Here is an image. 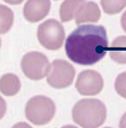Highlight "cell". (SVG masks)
I'll use <instances>...</instances> for the list:
<instances>
[{"mask_svg": "<svg viewBox=\"0 0 126 128\" xmlns=\"http://www.w3.org/2000/svg\"><path fill=\"white\" fill-rule=\"evenodd\" d=\"M108 47L106 31L103 26L85 24L68 36L65 51L73 62L84 66L97 63L106 55Z\"/></svg>", "mask_w": 126, "mask_h": 128, "instance_id": "1", "label": "cell"}, {"mask_svg": "<svg viewBox=\"0 0 126 128\" xmlns=\"http://www.w3.org/2000/svg\"><path fill=\"white\" fill-rule=\"evenodd\" d=\"M72 116L81 128H98L106 120V106L98 99H81L73 108Z\"/></svg>", "mask_w": 126, "mask_h": 128, "instance_id": "2", "label": "cell"}, {"mask_svg": "<svg viewBox=\"0 0 126 128\" xmlns=\"http://www.w3.org/2000/svg\"><path fill=\"white\" fill-rule=\"evenodd\" d=\"M55 113V106L50 98L36 96L26 105L25 115L31 123L38 126L46 124L51 121Z\"/></svg>", "mask_w": 126, "mask_h": 128, "instance_id": "3", "label": "cell"}, {"mask_svg": "<svg viewBox=\"0 0 126 128\" xmlns=\"http://www.w3.org/2000/svg\"><path fill=\"white\" fill-rule=\"evenodd\" d=\"M37 36L39 43L46 48L57 50L63 46L65 33L64 26L55 19H49L38 26Z\"/></svg>", "mask_w": 126, "mask_h": 128, "instance_id": "4", "label": "cell"}, {"mask_svg": "<svg viewBox=\"0 0 126 128\" xmlns=\"http://www.w3.org/2000/svg\"><path fill=\"white\" fill-rule=\"evenodd\" d=\"M21 67L26 77L31 80H39L48 74L50 65L46 55L38 52H31L24 56Z\"/></svg>", "mask_w": 126, "mask_h": 128, "instance_id": "5", "label": "cell"}, {"mask_svg": "<svg viewBox=\"0 0 126 128\" xmlns=\"http://www.w3.org/2000/svg\"><path fill=\"white\" fill-rule=\"evenodd\" d=\"M75 76V69L70 62L63 60H55L52 62L47 77L50 86L61 89L72 85Z\"/></svg>", "mask_w": 126, "mask_h": 128, "instance_id": "6", "label": "cell"}, {"mask_svg": "<svg viewBox=\"0 0 126 128\" xmlns=\"http://www.w3.org/2000/svg\"><path fill=\"white\" fill-rule=\"evenodd\" d=\"M75 86L81 95L94 96L102 90L103 80L102 76L95 70H86L79 74Z\"/></svg>", "mask_w": 126, "mask_h": 128, "instance_id": "7", "label": "cell"}, {"mask_svg": "<svg viewBox=\"0 0 126 128\" xmlns=\"http://www.w3.org/2000/svg\"><path fill=\"white\" fill-rule=\"evenodd\" d=\"M50 0H28L24 8V16L31 23L40 21L47 16L50 9Z\"/></svg>", "mask_w": 126, "mask_h": 128, "instance_id": "8", "label": "cell"}, {"mask_svg": "<svg viewBox=\"0 0 126 128\" xmlns=\"http://www.w3.org/2000/svg\"><path fill=\"white\" fill-rule=\"evenodd\" d=\"M101 12L98 4L93 1H87L78 8L75 18L76 24L86 22H97L100 18Z\"/></svg>", "mask_w": 126, "mask_h": 128, "instance_id": "9", "label": "cell"}, {"mask_svg": "<svg viewBox=\"0 0 126 128\" xmlns=\"http://www.w3.org/2000/svg\"><path fill=\"white\" fill-rule=\"evenodd\" d=\"M20 87V80L14 74H6L0 78V92L5 96H14L18 93Z\"/></svg>", "mask_w": 126, "mask_h": 128, "instance_id": "10", "label": "cell"}, {"mask_svg": "<svg viewBox=\"0 0 126 128\" xmlns=\"http://www.w3.org/2000/svg\"><path fill=\"white\" fill-rule=\"evenodd\" d=\"M111 58L119 64H126V36L117 37L109 48Z\"/></svg>", "mask_w": 126, "mask_h": 128, "instance_id": "11", "label": "cell"}, {"mask_svg": "<svg viewBox=\"0 0 126 128\" xmlns=\"http://www.w3.org/2000/svg\"><path fill=\"white\" fill-rule=\"evenodd\" d=\"M87 0H65L60 8V17L61 22H67L75 18L79 6Z\"/></svg>", "mask_w": 126, "mask_h": 128, "instance_id": "12", "label": "cell"}, {"mask_svg": "<svg viewBox=\"0 0 126 128\" xmlns=\"http://www.w3.org/2000/svg\"><path fill=\"white\" fill-rule=\"evenodd\" d=\"M14 15L8 6L0 4V34H6L13 25Z\"/></svg>", "mask_w": 126, "mask_h": 128, "instance_id": "13", "label": "cell"}, {"mask_svg": "<svg viewBox=\"0 0 126 128\" xmlns=\"http://www.w3.org/2000/svg\"><path fill=\"white\" fill-rule=\"evenodd\" d=\"M103 10L108 14L119 13L126 7V0H101Z\"/></svg>", "mask_w": 126, "mask_h": 128, "instance_id": "14", "label": "cell"}, {"mask_svg": "<svg viewBox=\"0 0 126 128\" xmlns=\"http://www.w3.org/2000/svg\"><path fill=\"white\" fill-rule=\"evenodd\" d=\"M114 88L119 96L126 99V72L117 76L115 81Z\"/></svg>", "mask_w": 126, "mask_h": 128, "instance_id": "15", "label": "cell"}, {"mask_svg": "<svg viewBox=\"0 0 126 128\" xmlns=\"http://www.w3.org/2000/svg\"><path fill=\"white\" fill-rule=\"evenodd\" d=\"M6 102L1 96H0V120L2 119L6 112Z\"/></svg>", "mask_w": 126, "mask_h": 128, "instance_id": "16", "label": "cell"}, {"mask_svg": "<svg viewBox=\"0 0 126 128\" xmlns=\"http://www.w3.org/2000/svg\"><path fill=\"white\" fill-rule=\"evenodd\" d=\"M12 128H33L30 125L25 122H20L16 124Z\"/></svg>", "mask_w": 126, "mask_h": 128, "instance_id": "17", "label": "cell"}, {"mask_svg": "<svg viewBox=\"0 0 126 128\" xmlns=\"http://www.w3.org/2000/svg\"><path fill=\"white\" fill-rule=\"evenodd\" d=\"M120 23H121V26L123 30L126 32V10L122 16L121 19H120Z\"/></svg>", "mask_w": 126, "mask_h": 128, "instance_id": "18", "label": "cell"}, {"mask_svg": "<svg viewBox=\"0 0 126 128\" xmlns=\"http://www.w3.org/2000/svg\"><path fill=\"white\" fill-rule=\"evenodd\" d=\"M3 1L11 5H17L21 4L24 0H3Z\"/></svg>", "mask_w": 126, "mask_h": 128, "instance_id": "19", "label": "cell"}, {"mask_svg": "<svg viewBox=\"0 0 126 128\" xmlns=\"http://www.w3.org/2000/svg\"><path fill=\"white\" fill-rule=\"evenodd\" d=\"M119 128H126V112L123 115L119 122Z\"/></svg>", "mask_w": 126, "mask_h": 128, "instance_id": "20", "label": "cell"}, {"mask_svg": "<svg viewBox=\"0 0 126 128\" xmlns=\"http://www.w3.org/2000/svg\"><path fill=\"white\" fill-rule=\"evenodd\" d=\"M61 128H78L76 126H73V125H66V126H63Z\"/></svg>", "mask_w": 126, "mask_h": 128, "instance_id": "21", "label": "cell"}, {"mask_svg": "<svg viewBox=\"0 0 126 128\" xmlns=\"http://www.w3.org/2000/svg\"><path fill=\"white\" fill-rule=\"evenodd\" d=\"M1 39H0V48H1Z\"/></svg>", "mask_w": 126, "mask_h": 128, "instance_id": "22", "label": "cell"}, {"mask_svg": "<svg viewBox=\"0 0 126 128\" xmlns=\"http://www.w3.org/2000/svg\"></svg>", "mask_w": 126, "mask_h": 128, "instance_id": "23", "label": "cell"}]
</instances>
